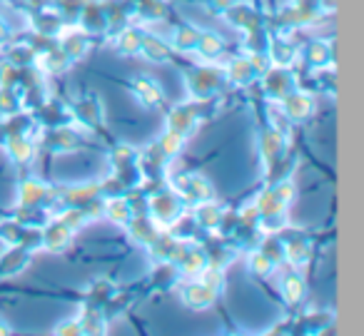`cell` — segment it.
Masks as SVG:
<instances>
[{
  "label": "cell",
  "mask_w": 364,
  "mask_h": 336,
  "mask_svg": "<svg viewBox=\"0 0 364 336\" xmlns=\"http://www.w3.org/2000/svg\"><path fill=\"white\" fill-rule=\"evenodd\" d=\"M215 296H218V291L210 284H205L203 279H198V276H195L193 284H188L185 291H182V301H185L190 309H208L215 301Z\"/></svg>",
  "instance_id": "4"
},
{
  "label": "cell",
  "mask_w": 364,
  "mask_h": 336,
  "mask_svg": "<svg viewBox=\"0 0 364 336\" xmlns=\"http://www.w3.org/2000/svg\"><path fill=\"white\" fill-rule=\"evenodd\" d=\"M63 53H65L70 60H77L87 53V38L82 33H70V36L63 38Z\"/></svg>",
  "instance_id": "25"
},
{
  "label": "cell",
  "mask_w": 364,
  "mask_h": 336,
  "mask_svg": "<svg viewBox=\"0 0 364 336\" xmlns=\"http://www.w3.org/2000/svg\"><path fill=\"white\" fill-rule=\"evenodd\" d=\"M267 60H272L274 67H289L294 63V48L289 45L287 40H282V38H272V43H269V53H267Z\"/></svg>",
  "instance_id": "16"
},
{
  "label": "cell",
  "mask_w": 364,
  "mask_h": 336,
  "mask_svg": "<svg viewBox=\"0 0 364 336\" xmlns=\"http://www.w3.org/2000/svg\"><path fill=\"white\" fill-rule=\"evenodd\" d=\"M259 150H262V160L267 165V170H272L274 162L282 157V150H284V137L282 132L277 130H267L262 137H259Z\"/></svg>",
  "instance_id": "12"
},
{
  "label": "cell",
  "mask_w": 364,
  "mask_h": 336,
  "mask_svg": "<svg viewBox=\"0 0 364 336\" xmlns=\"http://www.w3.org/2000/svg\"><path fill=\"white\" fill-rule=\"evenodd\" d=\"M21 110V97L16 95L13 85H0V112L3 115H16Z\"/></svg>",
  "instance_id": "31"
},
{
  "label": "cell",
  "mask_w": 364,
  "mask_h": 336,
  "mask_svg": "<svg viewBox=\"0 0 364 336\" xmlns=\"http://www.w3.org/2000/svg\"><path fill=\"white\" fill-rule=\"evenodd\" d=\"M282 110L289 120H307L314 112V97L309 92H289L282 97Z\"/></svg>",
  "instance_id": "6"
},
{
  "label": "cell",
  "mask_w": 364,
  "mask_h": 336,
  "mask_svg": "<svg viewBox=\"0 0 364 336\" xmlns=\"http://www.w3.org/2000/svg\"><path fill=\"white\" fill-rule=\"evenodd\" d=\"M73 232H75V229H70V227H68L63 220H55L46 229V234H43V246H46L48 251L65 249V246L70 244V239H73Z\"/></svg>",
  "instance_id": "10"
},
{
  "label": "cell",
  "mask_w": 364,
  "mask_h": 336,
  "mask_svg": "<svg viewBox=\"0 0 364 336\" xmlns=\"http://www.w3.org/2000/svg\"><path fill=\"white\" fill-rule=\"evenodd\" d=\"M228 13H230V16H228L230 23H232V26H237L240 31L250 33V36H255V33L262 28V18H259L257 13L252 11V8H245L242 3L228 8Z\"/></svg>",
  "instance_id": "11"
},
{
  "label": "cell",
  "mask_w": 364,
  "mask_h": 336,
  "mask_svg": "<svg viewBox=\"0 0 364 336\" xmlns=\"http://www.w3.org/2000/svg\"><path fill=\"white\" fill-rule=\"evenodd\" d=\"M198 125H200V112L190 105H177L175 110L170 112V117H167V127L180 132L182 137L193 135V132L198 130Z\"/></svg>",
  "instance_id": "3"
},
{
  "label": "cell",
  "mask_w": 364,
  "mask_h": 336,
  "mask_svg": "<svg viewBox=\"0 0 364 336\" xmlns=\"http://www.w3.org/2000/svg\"><path fill=\"white\" fill-rule=\"evenodd\" d=\"M140 53L142 58H147V60H152V63H165V60H170V45H167L162 38H157V36H142V43H140Z\"/></svg>",
  "instance_id": "15"
},
{
  "label": "cell",
  "mask_w": 364,
  "mask_h": 336,
  "mask_svg": "<svg viewBox=\"0 0 364 336\" xmlns=\"http://www.w3.org/2000/svg\"><path fill=\"white\" fill-rule=\"evenodd\" d=\"M132 92L140 97V102L145 107H157L162 102L160 82L152 80V77H147V75H137L135 80H132Z\"/></svg>",
  "instance_id": "7"
},
{
  "label": "cell",
  "mask_w": 364,
  "mask_h": 336,
  "mask_svg": "<svg viewBox=\"0 0 364 336\" xmlns=\"http://www.w3.org/2000/svg\"><path fill=\"white\" fill-rule=\"evenodd\" d=\"M225 77H228L230 82H235V85H247V82H252L255 77H257V70H255L250 55H237L228 63Z\"/></svg>",
  "instance_id": "8"
},
{
  "label": "cell",
  "mask_w": 364,
  "mask_h": 336,
  "mask_svg": "<svg viewBox=\"0 0 364 336\" xmlns=\"http://www.w3.org/2000/svg\"><path fill=\"white\" fill-rule=\"evenodd\" d=\"M264 87H267L269 95L284 97V95H289V92L294 90V80L287 75V72L282 70V67H277V70L267 72V80H264Z\"/></svg>",
  "instance_id": "18"
},
{
  "label": "cell",
  "mask_w": 364,
  "mask_h": 336,
  "mask_svg": "<svg viewBox=\"0 0 364 336\" xmlns=\"http://www.w3.org/2000/svg\"><path fill=\"white\" fill-rule=\"evenodd\" d=\"M77 132L75 130H68V127H60V130L50 132V137H48V147L55 152H63V150H73V147H77Z\"/></svg>",
  "instance_id": "24"
},
{
  "label": "cell",
  "mask_w": 364,
  "mask_h": 336,
  "mask_svg": "<svg viewBox=\"0 0 364 336\" xmlns=\"http://www.w3.org/2000/svg\"><path fill=\"white\" fill-rule=\"evenodd\" d=\"M198 220H200V224H203L205 229H218V227L223 224L225 215H223V210H220V207L215 205L213 200H208V202H200Z\"/></svg>",
  "instance_id": "22"
},
{
  "label": "cell",
  "mask_w": 364,
  "mask_h": 336,
  "mask_svg": "<svg viewBox=\"0 0 364 336\" xmlns=\"http://www.w3.org/2000/svg\"><path fill=\"white\" fill-rule=\"evenodd\" d=\"M329 58H332V48H329L324 40H317V43H312V45L307 48V60H309V65L324 67L329 63Z\"/></svg>",
  "instance_id": "29"
},
{
  "label": "cell",
  "mask_w": 364,
  "mask_h": 336,
  "mask_svg": "<svg viewBox=\"0 0 364 336\" xmlns=\"http://www.w3.org/2000/svg\"><path fill=\"white\" fill-rule=\"evenodd\" d=\"M198 38H200V31L195 26H182L180 31H177L175 36V48L177 50H195V45H198Z\"/></svg>",
  "instance_id": "30"
},
{
  "label": "cell",
  "mask_w": 364,
  "mask_h": 336,
  "mask_svg": "<svg viewBox=\"0 0 364 336\" xmlns=\"http://www.w3.org/2000/svg\"><path fill=\"white\" fill-rule=\"evenodd\" d=\"M55 334H82L80 319H77V321H63V324L55 329Z\"/></svg>",
  "instance_id": "33"
},
{
  "label": "cell",
  "mask_w": 364,
  "mask_h": 336,
  "mask_svg": "<svg viewBox=\"0 0 364 336\" xmlns=\"http://www.w3.org/2000/svg\"><path fill=\"white\" fill-rule=\"evenodd\" d=\"M28 261H31V251L23 249V246H18V249L8 251V254L3 256V261H0V271H3L6 276H16L18 271L26 269Z\"/></svg>",
  "instance_id": "19"
},
{
  "label": "cell",
  "mask_w": 364,
  "mask_h": 336,
  "mask_svg": "<svg viewBox=\"0 0 364 336\" xmlns=\"http://www.w3.org/2000/svg\"><path fill=\"white\" fill-rule=\"evenodd\" d=\"M274 266H277V261H274L269 254H264V251H255V254H250V271H252V274L269 276Z\"/></svg>",
  "instance_id": "27"
},
{
  "label": "cell",
  "mask_w": 364,
  "mask_h": 336,
  "mask_svg": "<svg viewBox=\"0 0 364 336\" xmlns=\"http://www.w3.org/2000/svg\"><path fill=\"white\" fill-rule=\"evenodd\" d=\"M6 38H8V26H6V21L0 18V43H6Z\"/></svg>",
  "instance_id": "35"
},
{
  "label": "cell",
  "mask_w": 364,
  "mask_h": 336,
  "mask_svg": "<svg viewBox=\"0 0 364 336\" xmlns=\"http://www.w3.org/2000/svg\"><path fill=\"white\" fill-rule=\"evenodd\" d=\"M8 331H11V326H8L6 321L0 319V334H8Z\"/></svg>",
  "instance_id": "36"
},
{
  "label": "cell",
  "mask_w": 364,
  "mask_h": 336,
  "mask_svg": "<svg viewBox=\"0 0 364 336\" xmlns=\"http://www.w3.org/2000/svg\"><path fill=\"white\" fill-rule=\"evenodd\" d=\"M6 150L16 165H28L33 160V155H36V147L28 140V135H8Z\"/></svg>",
  "instance_id": "14"
},
{
  "label": "cell",
  "mask_w": 364,
  "mask_h": 336,
  "mask_svg": "<svg viewBox=\"0 0 364 336\" xmlns=\"http://www.w3.org/2000/svg\"><path fill=\"white\" fill-rule=\"evenodd\" d=\"M38 58V53H36V48H26V45H21V48H13L11 50V65L13 67H23V65H31L33 60Z\"/></svg>",
  "instance_id": "32"
},
{
  "label": "cell",
  "mask_w": 364,
  "mask_h": 336,
  "mask_svg": "<svg viewBox=\"0 0 364 336\" xmlns=\"http://www.w3.org/2000/svg\"><path fill=\"white\" fill-rule=\"evenodd\" d=\"M102 215H105L107 220H112V222H117V224L125 227L127 220H130L135 212H132L130 200H125V197H112V200L105 202V210H102Z\"/></svg>",
  "instance_id": "17"
},
{
  "label": "cell",
  "mask_w": 364,
  "mask_h": 336,
  "mask_svg": "<svg viewBox=\"0 0 364 336\" xmlns=\"http://www.w3.org/2000/svg\"><path fill=\"white\" fill-rule=\"evenodd\" d=\"M225 72L215 70V67H198L188 75V87L195 97H210L223 87Z\"/></svg>",
  "instance_id": "2"
},
{
  "label": "cell",
  "mask_w": 364,
  "mask_h": 336,
  "mask_svg": "<svg viewBox=\"0 0 364 336\" xmlns=\"http://www.w3.org/2000/svg\"><path fill=\"white\" fill-rule=\"evenodd\" d=\"M125 227H127V232H130L132 239L140 242V244H147V246H150L152 242H155V237L160 234V224H157L152 217H145V215H132Z\"/></svg>",
  "instance_id": "5"
},
{
  "label": "cell",
  "mask_w": 364,
  "mask_h": 336,
  "mask_svg": "<svg viewBox=\"0 0 364 336\" xmlns=\"http://www.w3.org/2000/svg\"><path fill=\"white\" fill-rule=\"evenodd\" d=\"M48 195H50V187L43 185L41 180H33V177H28V180L21 185V207L33 210V207L43 205V202L48 200Z\"/></svg>",
  "instance_id": "13"
},
{
  "label": "cell",
  "mask_w": 364,
  "mask_h": 336,
  "mask_svg": "<svg viewBox=\"0 0 364 336\" xmlns=\"http://www.w3.org/2000/svg\"><path fill=\"white\" fill-rule=\"evenodd\" d=\"M142 43V33L140 31H122L117 36V50L125 53V55H137Z\"/></svg>",
  "instance_id": "28"
},
{
  "label": "cell",
  "mask_w": 364,
  "mask_h": 336,
  "mask_svg": "<svg viewBox=\"0 0 364 336\" xmlns=\"http://www.w3.org/2000/svg\"><path fill=\"white\" fill-rule=\"evenodd\" d=\"M147 207H150V215L152 220L157 222V224H175L177 220L182 217V202L180 197L170 195V192H160V195H152L150 202H147Z\"/></svg>",
  "instance_id": "1"
},
{
  "label": "cell",
  "mask_w": 364,
  "mask_h": 336,
  "mask_svg": "<svg viewBox=\"0 0 364 336\" xmlns=\"http://www.w3.org/2000/svg\"><path fill=\"white\" fill-rule=\"evenodd\" d=\"M75 115H77V120H80L82 125L97 127L102 122V117H105V110H102L100 97H97V95H85L75 105Z\"/></svg>",
  "instance_id": "9"
},
{
  "label": "cell",
  "mask_w": 364,
  "mask_h": 336,
  "mask_svg": "<svg viewBox=\"0 0 364 336\" xmlns=\"http://www.w3.org/2000/svg\"><path fill=\"white\" fill-rule=\"evenodd\" d=\"M182 145H185V137H182L180 132H175V130H170V127H167L165 135L160 137V142H157L155 147H157V152L165 157V160H172V157L180 155Z\"/></svg>",
  "instance_id": "21"
},
{
  "label": "cell",
  "mask_w": 364,
  "mask_h": 336,
  "mask_svg": "<svg viewBox=\"0 0 364 336\" xmlns=\"http://www.w3.org/2000/svg\"><path fill=\"white\" fill-rule=\"evenodd\" d=\"M282 256L289 261V264H294V266L307 264V259H309V244L302 239V237H297V239H289L287 244L282 246Z\"/></svg>",
  "instance_id": "20"
},
{
  "label": "cell",
  "mask_w": 364,
  "mask_h": 336,
  "mask_svg": "<svg viewBox=\"0 0 364 336\" xmlns=\"http://www.w3.org/2000/svg\"><path fill=\"white\" fill-rule=\"evenodd\" d=\"M195 50H198L203 58H218L220 53L225 50V40L218 36V33H203V31H200V38H198V45H195Z\"/></svg>",
  "instance_id": "23"
},
{
  "label": "cell",
  "mask_w": 364,
  "mask_h": 336,
  "mask_svg": "<svg viewBox=\"0 0 364 336\" xmlns=\"http://www.w3.org/2000/svg\"><path fill=\"white\" fill-rule=\"evenodd\" d=\"M304 294V279L299 274H287L282 279V296L289 301V304H294V301H299Z\"/></svg>",
  "instance_id": "26"
},
{
  "label": "cell",
  "mask_w": 364,
  "mask_h": 336,
  "mask_svg": "<svg viewBox=\"0 0 364 336\" xmlns=\"http://www.w3.org/2000/svg\"><path fill=\"white\" fill-rule=\"evenodd\" d=\"M213 3L220 8V11H228V8L237 6V3H242V0H213Z\"/></svg>",
  "instance_id": "34"
}]
</instances>
